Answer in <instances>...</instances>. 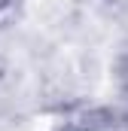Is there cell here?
I'll use <instances>...</instances> for the list:
<instances>
[{
    "label": "cell",
    "instance_id": "obj_1",
    "mask_svg": "<svg viewBox=\"0 0 128 131\" xmlns=\"http://www.w3.org/2000/svg\"><path fill=\"white\" fill-rule=\"evenodd\" d=\"M125 85H128V67H125Z\"/></svg>",
    "mask_w": 128,
    "mask_h": 131
}]
</instances>
